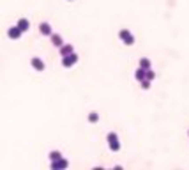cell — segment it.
<instances>
[{"label": "cell", "mask_w": 189, "mask_h": 170, "mask_svg": "<svg viewBox=\"0 0 189 170\" xmlns=\"http://www.w3.org/2000/svg\"><path fill=\"white\" fill-rule=\"evenodd\" d=\"M50 37H51V44H53V46H57V48H60V46L64 44V39H62V36H60V34H51Z\"/></svg>", "instance_id": "ba28073f"}, {"label": "cell", "mask_w": 189, "mask_h": 170, "mask_svg": "<svg viewBox=\"0 0 189 170\" xmlns=\"http://www.w3.org/2000/svg\"><path fill=\"white\" fill-rule=\"evenodd\" d=\"M39 32L43 34V36H51V25L50 23H46V22H43L41 25H39Z\"/></svg>", "instance_id": "52a82bcc"}, {"label": "cell", "mask_w": 189, "mask_h": 170, "mask_svg": "<svg viewBox=\"0 0 189 170\" xmlns=\"http://www.w3.org/2000/svg\"><path fill=\"white\" fill-rule=\"evenodd\" d=\"M30 64H32V67L35 69V71H44V62L39 59V57H32V61H30Z\"/></svg>", "instance_id": "8992f818"}, {"label": "cell", "mask_w": 189, "mask_h": 170, "mask_svg": "<svg viewBox=\"0 0 189 170\" xmlns=\"http://www.w3.org/2000/svg\"><path fill=\"white\" fill-rule=\"evenodd\" d=\"M135 78L138 80V82H141V80H145V69H141V67H138L135 73Z\"/></svg>", "instance_id": "8fae6325"}, {"label": "cell", "mask_w": 189, "mask_h": 170, "mask_svg": "<svg viewBox=\"0 0 189 170\" xmlns=\"http://www.w3.org/2000/svg\"><path fill=\"white\" fill-rule=\"evenodd\" d=\"M21 34H23V32L16 27V25H14V27H9V28H7V37H9V39H14V41H16V39L21 37Z\"/></svg>", "instance_id": "277c9868"}, {"label": "cell", "mask_w": 189, "mask_h": 170, "mask_svg": "<svg viewBox=\"0 0 189 170\" xmlns=\"http://www.w3.org/2000/svg\"><path fill=\"white\" fill-rule=\"evenodd\" d=\"M99 121V114L97 112H90L88 114V122H97Z\"/></svg>", "instance_id": "5bb4252c"}, {"label": "cell", "mask_w": 189, "mask_h": 170, "mask_svg": "<svg viewBox=\"0 0 189 170\" xmlns=\"http://www.w3.org/2000/svg\"><path fill=\"white\" fill-rule=\"evenodd\" d=\"M106 140H108V147L111 153H119L120 151V142H119V135L115 131L108 133V137H106Z\"/></svg>", "instance_id": "6da1fadb"}, {"label": "cell", "mask_w": 189, "mask_h": 170, "mask_svg": "<svg viewBox=\"0 0 189 170\" xmlns=\"http://www.w3.org/2000/svg\"><path fill=\"white\" fill-rule=\"evenodd\" d=\"M141 89H145V90H147V89H150V80H147V78H145V80H141Z\"/></svg>", "instance_id": "2e32d148"}, {"label": "cell", "mask_w": 189, "mask_h": 170, "mask_svg": "<svg viewBox=\"0 0 189 170\" xmlns=\"http://www.w3.org/2000/svg\"><path fill=\"white\" fill-rule=\"evenodd\" d=\"M62 158V153L60 151H51L50 153V161H57V159Z\"/></svg>", "instance_id": "4fadbf2b"}, {"label": "cell", "mask_w": 189, "mask_h": 170, "mask_svg": "<svg viewBox=\"0 0 189 170\" xmlns=\"http://www.w3.org/2000/svg\"><path fill=\"white\" fill-rule=\"evenodd\" d=\"M67 167H69V161L64 158L57 159V161H51V168L53 170H62V168H67Z\"/></svg>", "instance_id": "5b68a950"}, {"label": "cell", "mask_w": 189, "mask_h": 170, "mask_svg": "<svg viewBox=\"0 0 189 170\" xmlns=\"http://www.w3.org/2000/svg\"><path fill=\"white\" fill-rule=\"evenodd\" d=\"M21 32H27L28 28H30V22H28L27 18H21V20H18V25H16Z\"/></svg>", "instance_id": "9c48e42d"}, {"label": "cell", "mask_w": 189, "mask_h": 170, "mask_svg": "<svg viewBox=\"0 0 189 170\" xmlns=\"http://www.w3.org/2000/svg\"><path fill=\"white\" fill-rule=\"evenodd\" d=\"M145 78H147V80H150V82H152V80L156 78V73L152 71V69H145Z\"/></svg>", "instance_id": "9a60e30c"}, {"label": "cell", "mask_w": 189, "mask_h": 170, "mask_svg": "<svg viewBox=\"0 0 189 170\" xmlns=\"http://www.w3.org/2000/svg\"><path fill=\"white\" fill-rule=\"evenodd\" d=\"M150 61H149V59H145V57H143V59H140V67L141 69H150Z\"/></svg>", "instance_id": "7c38bea8"}, {"label": "cell", "mask_w": 189, "mask_h": 170, "mask_svg": "<svg viewBox=\"0 0 189 170\" xmlns=\"http://www.w3.org/2000/svg\"><path fill=\"white\" fill-rule=\"evenodd\" d=\"M78 62V55L73 51V53H69V55H65V57H62V66L64 67H73Z\"/></svg>", "instance_id": "3957f363"}, {"label": "cell", "mask_w": 189, "mask_h": 170, "mask_svg": "<svg viewBox=\"0 0 189 170\" xmlns=\"http://www.w3.org/2000/svg\"><path fill=\"white\" fill-rule=\"evenodd\" d=\"M119 37H120V41L124 44H127V46H131V44H135V36L127 30V28H122L119 32Z\"/></svg>", "instance_id": "7a4b0ae2"}, {"label": "cell", "mask_w": 189, "mask_h": 170, "mask_svg": "<svg viewBox=\"0 0 189 170\" xmlns=\"http://www.w3.org/2000/svg\"><path fill=\"white\" fill-rule=\"evenodd\" d=\"M59 50H60V55H62V57H65V55H69V53H73V51H74V48H73L71 44H62Z\"/></svg>", "instance_id": "30bf717a"}]
</instances>
